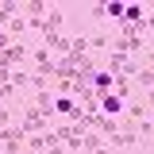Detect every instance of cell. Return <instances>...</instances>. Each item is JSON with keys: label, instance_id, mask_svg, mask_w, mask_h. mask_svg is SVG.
<instances>
[{"label": "cell", "instance_id": "1", "mask_svg": "<svg viewBox=\"0 0 154 154\" xmlns=\"http://www.w3.org/2000/svg\"><path fill=\"white\" fill-rule=\"evenodd\" d=\"M50 119H54V108H38V104H27L19 112V127L27 135H38V131H50Z\"/></svg>", "mask_w": 154, "mask_h": 154}, {"label": "cell", "instance_id": "2", "mask_svg": "<svg viewBox=\"0 0 154 154\" xmlns=\"http://www.w3.org/2000/svg\"><path fill=\"white\" fill-rule=\"evenodd\" d=\"M31 66H35V77H54V69H58V58L46 50V46H38V50H31Z\"/></svg>", "mask_w": 154, "mask_h": 154}, {"label": "cell", "instance_id": "3", "mask_svg": "<svg viewBox=\"0 0 154 154\" xmlns=\"http://www.w3.org/2000/svg\"><path fill=\"white\" fill-rule=\"evenodd\" d=\"M54 116H66V119L73 123V119H81L85 112H81V104H77L73 96H58V100H54Z\"/></svg>", "mask_w": 154, "mask_h": 154}, {"label": "cell", "instance_id": "4", "mask_svg": "<svg viewBox=\"0 0 154 154\" xmlns=\"http://www.w3.org/2000/svg\"><path fill=\"white\" fill-rule=\"evenodd\" d=\"M112 89H116V77L108 73V69H96V73H93V93L104 96V93H112Z\"/></svg>", "mask_w": 154, "mask_h": 154}, {"label": "cell", "instance_id": "5", "mask_svg": "<svg viewBox=\"0 0 154 154\" xmlns=\"http://www.w3.org/2000/svg\"><path fill=\"white\" fill-rule=\"evenodd\" d=\"M123 112H127V119H131V123H146V119H150V108H146L143 100H131V104H123Z\"/></svg>", "mask_w": 154, "mask_h": 154}, {"label": "cell", "instance_id": "6", "mask_svg": "<svg viewBox=\"0 0 154 154\" xmlns=\"http://www.w3.org/2000/svg\"><path fill=\"white\" fill-rule=\"evenodd\" d=\"M100 112L116 119V112H123V100H119L116 93H104V96H100Z\"/></svg>", "mask_w": 154, "mask_h": 154}, {"label": "cell", "instance_id": "7", "mask_svg": "<svg viewBox=\"0 0 154 154\" xmlns=\"http://www.w3.org/2000/svg\"><path fill=\"white\" fill-rule=\"evenodd\" d=\"M19 12H23L19 4H12V0H4V4H0V27H8V23H12V19L19 16Z\"/></svg>", "mask_w": 154, "mask_h": 154}, {"label": "cell", "instance_id": "8", "mask_svg": "<svg viewBox=\"0 0 154 154\" xmlns=\"http://www.w3.org/2000/svg\"><path fill=\"white\" fill-rule=\"evenodd\" d=\"M89 16H93V19H108V16H104V4H89Z\"/></svg>", "mask_w": 154, "mask_h": 154}, {"label": "cell", "instance_id": "9", "mask_svg": "<svg viewBox=\"0 0 154 154\" xmlns=\"http://www.w3.org/2000/svg\"><path fill=\"white\" fill-rule=\"evenodd\" d=\"M46 154H69V150H66V146H50Z\"/></svg>", "mask_w": 154, "mask_h": 154}]
</instances>
